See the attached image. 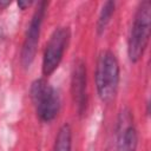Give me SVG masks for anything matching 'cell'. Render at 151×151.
Returning a JSON list of instances; mask_svg holds the SVG:
<instances>
[{
  "label": "cell",
  "mask_w": 151,
  "mask_h": 151,
  "mask_svg": "<svg viewBox=\"0 0 151 151\" xmlns=\"http://www.w3.org/2000/svg\"><path fill=\"white\" fill-rule=\"evenodd\" d=\"M31 5H32L31 1H19V2H18V6H19L21 9H26V8L29 7Z\"/></svg>",
  "instance_id": "cell-10"
},
{
  "label": "cell",
  "mask_w": 151,
  "mask_h": 151,
  "mask_svg": "<svg viewBox=\"0 0 151 151\" xmlns=\"http://www.w3.org/2000/svg\"><path fill=\"white\" fill-rule=\"evenodd\" d=\"M71 93L78 113H84L87 106V73L83 60H78L74 64L71 77Z\"/></svg>",
  "instance_id": "cell-7"
},
{
  "label": "cell",
  "mask_w": 151,
  "mask_h": 151,
  "mask_svg": "<svg viewBox=\"0 0 151 151\" xmlns=\"http://www.w3.org/2000/svg\"><path fill=\"white\" fill-rule=\"evenodd\" d=\"M29 93L39 119L45 123L52 122L58 116L61 105L58 91L46 79L40 78L32 83Z\"/></svg>",
  "instance_id": "cell-3"
},
{
  "label": "cell",
  "mask_w": 151,
  "mask_h": 151,
  "mask_svg": "<svg viewBox=\"0 0 151 151\" xmlns=\"http://www.w3.org/2000/svg\"><path fill=\"white\" fill-rule=\"evenodd\" d=\"M71 32L68 27H59L54 29L46 44L42 55V74L45 77L51 76L60 65L64 53L68 46Z\"/></svg>",
  "instance_id": "cell-4"
},
{
  "label": "cell",
  "mask_w": 151,
  "mask_h": 151,
  "mask_svg": "<svg viewBox=\"0 0 151 151\" xmlns=\"http://www.w3.org/2000/svg\"><path fill=\"white\" fill-rule=\"evenodd\" d=\"M138 133L132 112L123 109L119 112L116 127V151H137Z\"/></svg>",
  "instance_id": "cell-6"
},
{
  "label": "cell",
  "mask_w": 151,
  "mask_h": 151,
  "mask_svg": "<svg viewBox=\"0 0 151 151\" xmlns=\"http://www.w3.org/2000/svg\"><path fill=\"white\" fill-rule=\"evenodd\" d=\"M114 8H116V4L113 1H106L99 13L98 17V21H97V32L98 34H101L105 32L107 25L111 21V18L114 13Z\"/></svg>",
  "instance_id": "cell-9"
},
{
  "label": "cell",
  "mask_w": 151,
  "mask_h": 151,
  "mask_svg": "<svg viewBox=\"0 0 151 151\" xmlns=\"http://www.w3.org/2000/svg\"><path fill=\"white\" fill-rule=\"evenodd\" d=\"M46 8H47V2L45 1L39 2L27 26V31H26L22 48H21V64L25 67H29L35 58Z\"/></svg>",
  "instance_id": "cell-5"
},
{
  "label": "cell",
  "mask_w": 151,
  "mask_h": 151,
  "mask_svg": "<svg viewBox=\"0 0 151 151\" xmlns=\"http://www.w3.org/2000/svg\"><path fill=\"white\" fill-rule=\"evenodd\" d=\"M151 27V4L143 1L137 7L127 40V55L132 63L139 61L149 45Z\"/></svg>",
  "instance_id": "cell-2"
},
{
  "label": "cell",
  "mask_w": 151,
  "mask_h": 151,
  "mask_svg": "<svg viewBox=\"0 0 151 151\" xmlns=\"http://www.w3.org/2000/svg\"><path fill=\"white\" fill-rule=\"evenodd\" d=\"M96 87L98 97L103 103H111L117 94L119 79H120V67L119 61L113 52L103 51L96 65L94 72Z\"/></svg>",
  "instance_id": "cell-1"
},
{
  "label": "cell",
  "mask_w": 151,
  "mask_h": 151,
  "mask_svg": "<svg viewBox=\"0 0 151 151\" xmlns=\"http://www.w3.org/2000/svg\"><path fill=\"white\" fill-rule=\"evenodd\" d=\"M72 147V130L68 124H64L55 137L52 151H71Z\"/></svg>",
  "instance_id": "cell-8"
}]
</instances>
